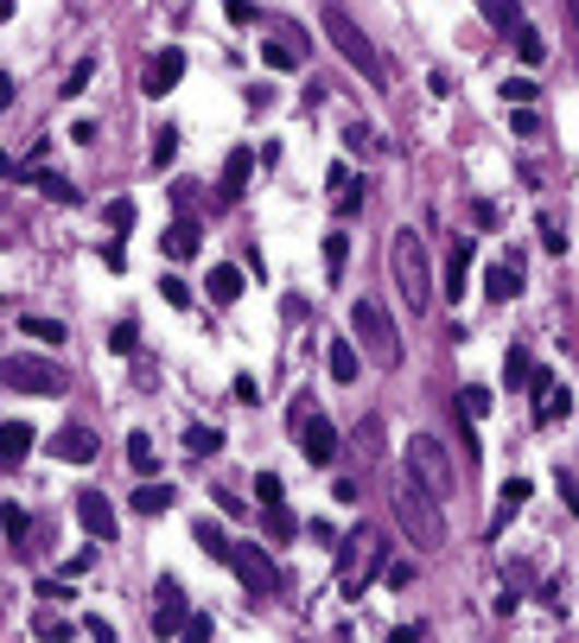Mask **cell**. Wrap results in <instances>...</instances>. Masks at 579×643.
Returning a JSON list of instances; mask_svg holds the SVG:
<instances>
[{
	"mask_svg": "<svg viewBox=\"0 0 579 643\" xmlns=\"http://www.w3.org/2000/svg\"><path fill=\"white\" fill-rule=\"evenodd\" d=\"M389 267H395V287H401V300H407V312H427L434 306V267H427V242L414 229H395Z\"/></svg>",
	"mask_w": 579,
	"mask_h": 643,
	"instance_id": "1",
	"label": "cell"
},
{
	"mask_svg": "<svg viewBox=\"0 0 579 643\" xmlns=\"http://www.w3.org/2000/svg\"><path fill=\"white\" fill-rule=\"evenodd\" d=\"M351 332H357L363 357H369L376 370H395L401 364V332H395V319H389V306L382 300H357L351 306Z\"/></svg>",
	"mask_w": 579,
	"mask_h": 643,
	"instance_id": "2",
	"label": "cell"
},
{
	"mask_svg": "<svg viewBox=\"0 0 579 643\" xmlns=\"http://www.w3.org/2000/svg\"><path fill=\"white\" fill-rule=\"evenodd\" d=\"M407 478H414L421 491L434 497V503H446V497L459 491V472H452V453L439 446L434 433H414V440H407Z\"/></svg>",
	"mask_w": 579,
	"mask_h": 643,
	"instance_id": "3",
	"label": "cell"
},
{
	"mask_svg": "<svg viewBox=\"0 0 579 643\" xmlns=\"http://www.w3.org/2000/svg\"><path fill=\"white\" fill-rule=\"evenodd\" d=\"M395 523L407 529L414 548H446V516H439V503L414 478H401V491H395Z\"/></svg>",
	"mask_w": 579,
	"mask_h": 643,
	"instance_id": "4",
	"label": "cell"
},
{
	"mask_svg": "<svg viewBox=\"0 0 579 643\" xmlns=\"http://www.w3.org/2000/svg\"><path fill=\"white\" fill-rule=\"evenodd\" d=\"M0 389H13V395H64L71 377L51 364V357H0Z\"/></svg>",
	"mask_w": 579,
	"mask_h": 643,
	"instance_id": "5",
	"label": "cell"
},
{
	"mask_svg": "<svg viewBox=\"0 0 579 643\" xmlns=\"http://www.w3.org/2000/svg\"><path fill=\"white\" fill-rule=\"evenodd\" d=\"M326 38L344 51V64H357L363 83H382V58H376V45H369V33H363L357 20L344 13V7H326Z\"/></svg>",
	"mask_w": 579,
	"mask_h": 643,
	"instance_id": "6",
	"label": "cell"
},
{
	"mask_svg": "<svg viewBox=\"0 0 579 643\" xmlns=\"http://www.w3.org/2000/svg\"><path fill=\"white\" fill-rule=\"evenodd\" d=\"M293 440H299V453L312 459V465H331V459H338V427H331L312 402H293Z\"/></svg>",
	"mask_w": 579,
	"mask_h": 643,
	"instance_id": "7",
	"label": "cell"
},
{
	"mask_svg": "<svg viewBox=\"0 0 579 643\" xmlns=\"http://www.w3.org/2000/svg\"><path fill=\"white\" fill-rule=\"evenodd\" d=\"M223 561L236 568V580L249 586L255 599H268V593H281V568H274V561H268V555L255 548V541H229V555H223Z\"/></svg>",
	"mask_w": 579,
	"mask_h": 643,
	"instance_id": "8",
	"label": "cell"
},
{
	"mask_svg": "<svg viewBox=\"0 0 579 643\" xmlns=\"http://www.w3.org/2000/svg\"><path fill=\"white\" fill-rule=\"evenodd\" d=\"M76 523L96 535V541H115V503L103 491H83L76 497Z\"/></svg>",
	"mask_w": 579,
	"mask_h": 643,
	"instance_id": "9",
	"label": "cell"
},
{
	"mask_svg": "<svg viewBox=\"0 0 579 643\" xmlns=\"http://www.w3.org/2000/svg\"><path fill=\"white\" fill-rule=\"evenodd\" d=\"M179 76H185V51H179V45H166V51L146 64V96H173V90H179Z\"/></svg>",
	"mask_w": 579,
	"mask_h": 643,
	"instance_id": "10",
	"label": "cell"
},
{
	"mask_svg": "<svg viewBox=\"0 0 579 643\" xmlns=\"http://www.w3.org/2000/svg\"><path fill=\"white\" fill-rule=\"evenodd\" d=\"M153 631H159V638L185 631V593H179V580H159V611H153Z\"/></svg>",
	"mask_w": 579,
	"mask_h": 643,
	"instance_id": "11",
	"label": "cell"
},
{
	"mask_svg": "<svg viewBox=\"0 0 579 643\" xmlns=\"http://www.w3.org/2000/svg\"><path fill=\"white\" fill-rule=\"evenodd\" d=\"M51 453L64 459V465H90V459H96V433H90V427H64V433L51 440Z\"/></svg>",
	"mask_w": 579,
	"mask_h": 643,
	"instance_id": "12",
	"label": "cell"
},
{
	"mask_svg": "<svg viewBox=\"0 0 579 643\" xmlns=\"http://www.w3.org/2000/svg\"><path fill=\"white\" fill-rule=\"evenodd\" d=\"M26 453H33V427L26 420H7L0 427V465L13 472V465H26Z\"/></svg>",
	"mask_w": 579,
	"mask_h": 643,
	"instance_id": "13",
	"label": "cell"
},
{
	"mask_svg": "<svg viewBox=\"0 0 579 643\" xmlns=\"http://www.w3.org/2000/svg\"><path fill=\"white\" fill-rule=\"evenodd\" d=\"M198 242H204V236H198V224H191V217H179V224L166 229V242H159V249H166L173 262H191V255H198Z\"/></svg>",
	"mask_w": 579,
	"mask_h": 643,
	"instance_id": "14",
	"label": "cell"
},
{
	"mask_svg": "<svg viewBox=\"0 0 579 643\" xmlns=\"http://www.w3.org/2000/svg\"><path fill=\"white\" fill-rule=\"evenodd\" d=\"M204 287H211V300H217V306H236V300H243V267H229V262L211 267V281H204Z\"/></svg>",
	"mask_w": 579,
	"mask_h": 643,
	"instance_id": "15",
	"label": "cell"
},
{
	"mask_svg": "<svg viewBox=\"0 0 579 643\" xmlns=\"http://www.w3.org/2000/svg\"><path fill=\"white\" fill-rule=\"evenodd\" d=\"M484 294H491V300H516V294H522V267L516 262L491 267V274H484Z\"/></svg>",
	"mask_w": 579,
	"mask_h": 643,
	"instance_id": "16",
	"label": "cell"
},
{
	"mask_svg": "<svg viewBox=\"0 0 579 643\" xmlns=\"http://www.w3.org/2000/svg\"><path fill=\"white\" fill-rule=\"evenodd\" d=\"M0 523H7V541H13V555H33V548H26V541H33V516H26L20 503H7V510H0Z\"/></svg>",
	"mask_w": 579,
	"mask_h": 643,
	"instance_id": "17",
	"label": "cell"
},
{
	"mask_svg": "<svg viewBox=\"0 0 579 643\" xmlns=\"http://www.w3.org/2000/svg\"><path fill=\"white\" fill-rule=\"evenodd\" d=\"M173 485H141V491H134V510H141V516H166V510H173Z\"/></svg>",
	"mask_w": 579,
	"mask_h": 643,
	"instance_id": "18",
	"label": "cell"
},
{
	"mask_svg": "<svg viewBox=\"0 0 579 643\" xmlns=\"http://www.w3.org/2000/svg\"><path fill=\"white\" fill-rule=\"evenodd\" d=\"M243 179H249V147L229 153V166H223V198H243Z\"/></svg>",
	"mask_w": 579,
	"mask_h": 643,
	"instance_id": "19",
	"label": "cell"
},
{
	"mask_svg": "<svg viewBox=\"0 0 579 643\" xmlns=\"http://www.w3.org/2000/svg\"><path fill=\"white\" fill-rule=\"evenodd\" d=\"M331 191H338V211H344V217L363 204V186L351 191V166H331Z\"/></svg>",
	"mask_w": 579,
	"mask_h": 643,
	"instance_id": "20",
	"label": "cell"
},
{
	"mask_svg": "<svg viewBox=\"0 0 579 643\" xmlns=\"http://www.w3.org/2000/svg\"><path fill=\"white\" fill-rule=\"evenodd\" d=\"M261 58H268L274 71H293V64H299V45H287V33H281V38H268V45H261Z\"/></svg>",
	"mask_w": 579,
	"mask_h": 643,
	"instance_id": "21",
	"label": "cell"
},
{
	"mask_svg": "<svg viewBox=\"0 0 579 643\" xmlns=\"http://www.w3.org/2000/svg\"><path fill=\"white\" fill-rule=\"evenodd\" d=\"M516 51H522V64H542V58H547L542 33H535V26H522V20H516Z\"/></svg>",
	"mask_w": 579,
	"mask_h": 643,
	"instance_id": "22",
	"label": "cell"
},
{
	"mask_svg": "<svg viewBox=\"0 0 579 643\" xmlns=\"http://www.w3.org/2000/svg\"><path fill=\"white\" fill-rule=\"evenodd\" d=\"M344 255H351V236H344V229H331V236H326V274H331V281L344 274Z\"/></svg>",
	"mask_w": 579,
	"mask_h": 643,
	"instance_id": "23",
	"label": "cell"
},
{
	"mask_svg": "<svg viewBox=\"0 0 579 643\" xmlns=\"http://www.w3.org/2000/svg\"><path fill=\"white\" fill-rule=\"evenodd\" d=\"M471 255H477L471 242H452V262H446V281H452V294L465 287V274H471Z\"/></svg>",
	"mask_w": 579,
	"mask_h": 643,
	"instance_id": "24",
	"label": "cell"
},
{
	"mask_svg": "<svg viewBox=\"0 0 579 643\" xmlns=\"http://www.w3.org/2000/svg\"><path fill=\"white\" fill-rule=\"evenodd\" d=\"M185 446H191L198 459H211V453H223V433H217V427H191V433H185Z\"/></svg>",
	"mask_w": 579,
	"mask_h": 643,
	"instance_id": "25",
	"label": "cell"
},
{
	"mask_svg": "<svg viewBox=\"0 0 579 643\" xmlns=\"http://www.w3.org/2000/svg\"><path fill=\"white\" fill-rule=\"evenodd\" d=\"M331 377L338 382L357 377V344H331Z\"/></svg>",
	"mask_w": 579,
	"mask_h": 643,
	"instance_id": "26",
	"label": "cell"
},
{
	"mask_svg": "<svg viewBox=\"0 0 579 643\" xmlns=\"http://www.w3.org/2000/svg\"><path fill=\"white\" fill-rule=\"evenodd\" d=\"M198 548H204L211 561H223V555H229V535H223L217 523H198Z\"/></svg>",
	"mask_w": 579,
	"mask_h": 643,
	"instance_id": "27",
	"label": "cell"
},
{
	"mask_svg": "<svg viewBox=\"0 0 579 643\" xmlns=\"http://www.w3.org/2000/svg\"><path fill=\"white\" fill-rule=\"evenodd\" d=\"M529 370H535V364H529V350H522V344H509V357H504L509 389H516V382H529Z\"/></svg>",
	"mask_w": 579,
	"mask_h": 643,
	"instance_id": "28",
	"label": "cell"
},
{
	"mask_svg": "<svg viewBox=\"0 0 579 643\" xmlns=\"http://www.w3.org/2000/svg\"><path fill=\"white\" fill-rule=\"evenodd\" d=\"M20 325H26V338H45V344H64V325H58V319H20Z\"/></svg>",
	"mask_w": 579,
	"mask_h": 643,
	"instance_id": "29",
	"label": "cell"
},
{
	"mask_svg": "<svg viewBox=\"0 0 579 643\" xmlns=\"http://www.w3.org/2000/svg\"><path fill=\"white\" fill-rule=\"evenodd\" d=\"M535 96H542V90H535L529 76H509V83H504V103H516V109H529Z\"/></svg>",
	"mask_w": 579,
	"mask_h": 643,
	"instance_id": "30",
	"label": "cell"
},
{
	"mask_svg": "<svg viewBox=\"0 0 579 643\" xmlns=\"http://www.w3.org/2000/svg\"><path fill=\"white\" fill-rule=\"evenodd\" d=\"M128 465H134V472H153V465H159V459H153V440H146V433H134V440H128Z\"/></svg>",
	"mask_w": 579,
	"mask_h": 643,
	"instance_id": "31",
	"label": "cell"
},
{
	"mask_svg": "<svg viewBox=\"0 0 579 643\" xmlns=\"http://www.w3.org/2000/svg\"><path fill=\"white\" fill-rule=\"evenodd\" d=\"M522 497H529V485H522V478H509V485H504V503H497V523H509V516L522 510Z\"/></svg>",
	"mask_w": 579,
	"mask_h": 643,
	"instance_id": "32",
	"label": "cell"
},
{
	"mask_svg": "<svg viewBox=\"0 0 579 643\" xmlns=\"http://www.w3.org/2000/svg\"><path fill=\"white\" fill-rule=\"evenodd\" d=\"M484 20H491V26H516L522 7H516V0H484Z\"/></svg>",
	"mask_w": 579,
	"mask_h": 643,
	"instance_id": "33",
	"label": "cell"
},
{
	"mask_svg": "<svg viewBox=\"0 0 579 643\" xmlns=\"http://www.w3.org/2000/svg\"><path fill=\"white\" fill-rule=\"evenodd\" d=\"M38 191H45V198H58V204H76L71 179H58V172H45V179H38Z\"/></svg>",
	"mask_w": 579,
	"mask_h": 643,
	"instance_id": "34",
	"label": "cell"
},
{
	"mask_svg": "<svg viewBox=\"0 0 579 643\" xmlns=\"http://www.w3.org/2000/svg\"><path fill=\"white\" fill-rule=\"evenodd\" d=\"M159 294H166V306H179V312L191 306V287H185L179 274H173V281H159Z\"/></svg>",
	"mask_w": 579,
	"mask_h": 643,
	"instance_id": "35",
	"label": "cell"
},
{
	"mask_svg": "<svg viewBox=\"0 0 579 643\" xmlns=\"http://www.w3.org/2000/svg\"><path fill=\"white\" fill-rule=\"evenodd\" d=\"M255 491H261V510H274V503H281V478H274V472H261V478H255Z\"/></svg>",
	"mask_w": 579,
	"mask_h": 643,
	"instance_id": "36",
	"label": "cell"
},
{
	"mask_svg": "<svg viewBox=\"0 0 579 643\" xmlns=\"http://www.w3.org/2000/svg\"><path fill=\"white\" fill-rule=\"evenodd\" d=\"M173 153H179V134H173V128H166V134H159V141H153V166H173Z\"/></svg>",
	"mask_w": 579,
	"mask_h": 643,
	"instance_id": "37",
	"label": "cell"
},
{
	"mask_svg": "<svg viewBox=\"0 0 579 643\" xmlns=\"http://www.w3.org/2000/svg\"><path fill=\"white\" fill-rule=\"evenodd\" d=\"M76 631H83V638H96V643H115V624H109V618H83Z\"/></svg>",
	"mask_w": 579,
	"mask_h": 643,
	"instance_id": "38",
	"label": "cell"
},
{
	"mask_svg": "<svg viewBox=\"0 0 579 643\" xmlns=\"http://www.w3.org/2000/svg\"><path fill=\"white\" fill-rule=\"evenodd\" d=\"M90 76H96V64H76V71L64 76V96H83V90H90Z\"/></svg>",
	"mask_w": 579,
	"mask_h": 643,
	"instance_id": "39",
	"label": "cell"
},
{
	"mask_svg": "<svg viewBox=\"0 0 579 643\" xmlns=\"http://www.w3.org/2000/svg\"><path fill=\"white\" fill-rule=\"evenodd\" d=\"M542 236H547V249H554V255H567V229L554 224V217H542Z\"/></svg>",
	"mask_w": 579,
	"mask_h": 643,
	"instance_id": "40",
	"label": "cell"
},
{
	"mask_svg": "<svg viewBox=\"0 0 579 643\" xmlns=\"http://www.w3.org/2000/svg\"><path fill=\"white\" fill-rule=\"evenodd\" d=\"M185 631H191L198 643H211V631H217V624H211V611H198V618H185Z\"/></svg>",
	"mask_w": 579,
	"mask_h": 643,
	"instance_id": "41",
	"label": "cell"
},
{
	"mask_svg": "<svg viewBox=\"0 0 579 643\" xmlns=\"http://www.w3.org/2000/svg\"><path fill=\"white\" fill-rule=\"evenodd\" d=\"M109 224H115V229L134 224V204H128V198H115V204H109Z\"/></svg>",
	"mask_w": 579,
	"mask_h": 643,
	"instance_id": "42",
	"label": "cell"
},
{
	"mask_svg": "<svg viewBox=\"0 0 579 643\" xmlns=\"http://www.w3.org/2000/svg\"><path fill=\"white\" fill-rule=\"evenodd\" d=\"M465 415H471V420L491 415V395H484V389H465Z\"/></svg>",
	"mask_w": 579,
	"mask_h": 643,
	"instance_id": "43",
	"label": "cell"
},
{
	"mask_svg": "<svg viewBox=\"0 0 579 643\" xmlns=\"http://www.w3.org/2000/svg\"><path fill=\"white\" fill-rule=\"evenodd\" d=\"M344 141H351V147H357V153H369V147H376V134H369V128H357V121L344 128Z\"/></svg>",
	"mask_w": 579,
	"mask_h": 643,
	"instance_id": "44",
	"label": "cell"
},
{
	"mask_svg": "<svg viewBox=\"0 0 579 643\" xmlns=\"http://www.w3.org/2000/svg\"><path fill=\"white\" fill-rule=\"evenodd\" d=\"M554 485H560V503L574 510V465H560V472H554Z\"/></svg>",
	"mask_w": 579,
	"mask_h": 643,
	"instance_id": "45",
	"label": "cell"
},
{
	"mask_svg": "<svg viewBox=\"0 0 579 643\" xmlns=\"http://www.w3.org/2000/svg\"><path fill=\"white\" fill-rule=\"evenodd\" d=\"M115 350H121V357L134 350V319H121V325H115Z\"/></svg>",
	"mask_w": 579,
	"mask_h": 643,
	"instance_id": "46",
	"label": "cell"
},
{
	"mask_svg": "<svg viewBox=\"0 0 579 643\" xmlns=\"http://www.w3.org/2000/svg\"><path fill=\"white\" fill-rule=\"evenodd\" d=\"M389 586H395V593H401V586H414V568H407V561H395V568H389Z\"/></svg>",
	"mask_w": 579,
	"mask_h": 643,
	"instance_id": "47",
	"label": "cell"
},
{
	"mask_svg": "<svg viewBox=\"0 0 579 643\" xmlns=\"http://www.w3.org/2000/svg\"><path fill=\"white\" fill-rule=\"evenodd\" d=\"M7 103H13V76H0V109H7Z\"/></svg>",
	"mask_w": 579,
	"mask_h": 643,
	"instance_id": "48",
	"label": "cell"
},
{
	"mask_svg": "<svg viewBox=\"0 0 579 643\" xmlns=\"http://www.w3.org/2000/svg\"><path fill=\"white\" fill-rule=\"evenodd\" d=\"M0 20H13V0H0Z\"/></svg>",
	"mask_w": 579,
	"mask_h": 643,
	"instance_id": "49",
	"label": "cell"
},
{
	"mask_svg": "<svg viewBox=\"0 0 579 643\" xmlns=\"http://www.w3.org/2000/svg\"><path fill=\"white\" fill-rule=\"evenodd\" d=\"M0 172H7V153H0Z\"/></svg>",
	"mask_w": 579,
	"mask_h": 643,
	"instance_id": "50",
	"label": "cell"
}]
</instances>
